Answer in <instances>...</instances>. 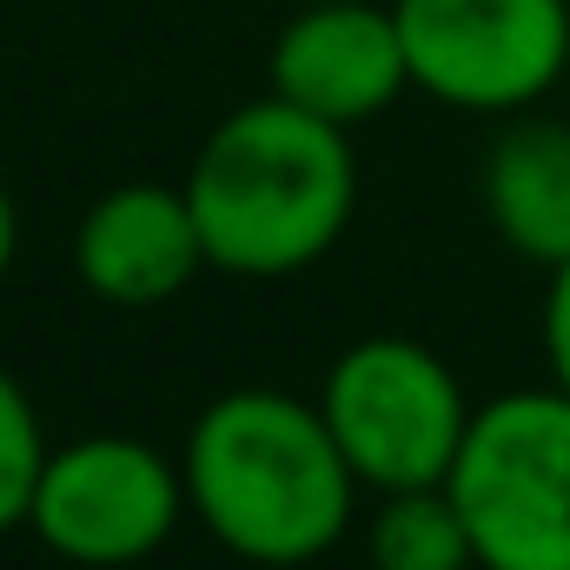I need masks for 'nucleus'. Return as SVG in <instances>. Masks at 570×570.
I'll use <instances>...</instances> for the list:
<instances>
[{"label":"nucleus","instance_id":"12","mask_svg":"<svg viewBox=\"0 0 570 570\" xmlns=\"http://www.w3.org/2000/svg\"><path fill=\"white\" fill-rule=\"evenodd\" d=\"M544 358H551V385L570 392V259L551 273L544 292Z\"/></svg>","mask_w":570,"mask_h":570},{"label":"nucleus","instance_id":"4","mask_svg":"<svg viewBox=\"0 0 570 570\" xmlns=\"http://www.w3.org/2000/svg\"><path fill=\"white\" fill-rule=\"evenodd\" d=\"M318 412L345 464L358 471V484L379 498L444 484L471 431V399L458 372L425 338H399V332H372L345 345L318 385Z\"/></svg>","mask_w":570,"mask_h":570},{"label":"nucleus","instance_id":"8","mask_svg":"<svg viewBox=\"0 0 570 570\" xmlns=\"http://www.w3.org/2000/svg\"><path fill=\"white\" fill-rule=\"evenodd\" d=\"M206 239L193 219L186 186H159V179H127L114 193H100L73 233V273L100 305L120 312H146L179 298L199 279Z\"/></svg>","mask_w":570,"mask_h":570},{"label":"nucleus","instance_id":"3","mask_svg":"<svg viewBox=\"0 0 570 570\" xmlns=\"http://www.w3.org/2000/svg\"><path fill=\"white\" fill-rule=\"evenodd\" d=\"M478 570H570V392H504L471 412L444 478Z\"/></svg>","mask_w":570,"mask_h":570},{"label":"nucleus","instance_id":"1","mask_svg":"<svg viewBox=\"0 0 570 570\" xmlns=\"http://www.w3.org/2000/svg\"><path fill=\"white\" fill-rule=\"evenodd\" d=\"M186 504L219 551L259 570L318 564L358 504V471L345 464L318 399H285L273 385L219 392L179 444Z\"/></svg>","mask_w":570,"mask_h":570},{"label":"nucleus","instance_id":"7","mask_svg":"<svg viewBox=\"0 0 570 570\" xmlns=\"http://www.w3.org/2000/svg\"><path fill=\"white\" fill-rule=\"evenodd\" d=\"M266 80L279 100L345 134L379 120L399 94H412L399 13L379 0H298L266 53Z\"/></svg>","mask_w":570,"mask_h":570},{"label":"nucleus","instance_id":"9","mask_svg":"<svg viewBox=\"0 0 570 570\" xmlns=\"http://www.w3.org/2000/svg\"><path fill=\"white\" fill-rule=\"evenodd\" d=\"M478 193H484L491 233L518 259L558 273L570 259V120L518 114L484 146Z\"/></svg>","mask_w":570,"mask_h":570},{"label":"nucleus","instance_id":"10","mask_svg":"<svg viewBox=\"0 0 570 570\" xmlns=\"http://www.w3.org/2000/svg\"><path fill=\"white\" fill-rule=\"evenodd\" d=\"M365 564L372 570H478L471 531L444 484L425 491H385L365 524Z\"/></svg>","mask_w":570,"mask_h":570},{"label":"nucleus","instance_id":"11","mask_svg":"<svg viewBox=\"0 0 570 570\" xmlns=\"http://www.w3.org/2000/svg\"><path fill=\"white\" fill-rule=\"evenodd\" d=\"M47 451L53 444L40 431V412L27 399V385L0 365V538L33 518V491H40Z\"/></svg>","mask_w":570,"mask_h":570},{"label":"nucleus","instance_id":"5","mask_svg":"<svg viewBox=\"0 0 570 570\" xmlns=\"http://www.w3.org/2000/svg\"><path fill=\"white\" fill-rule=\"evenodd\" d=\"M412 87L458 114H531L570 67V0H392Z\"/></svg>","mask_w":570,"mask_h":570},{"label":"nucleus","instance_id":"13","mask_svg":"<svg viewBox=\"0 0 570 570\" xmlns=\"http://www.w3.org/2000/svg\"><path fill=\"white\" fill-rule=\"evenodd\" d=\"M13 253H20V213H13V193H7V179H0V279H7Z\"/></svg>","mask_w":570,"mask_h":570},{"label":"nucleus","instance_id":"2","mask_svg":"<svg viewBox=\"0 0 570 570\" xmlns=\"http://www.w3.org/2000/svg\"><path fill=\"white\" fill-rule=\"evenodd\" d=\"M179 186L219 273L292 279L345 239L358 206V159L345 127L266 94L206 134Z\"/></svg>","mask_w":570,"mask_h":570},{"label":"nucleus","instance_id":"6","mask_svg":"<svg viewBox=\"0 0 570 570\" xmlns=\"http://www.w3.org/2000/svg\"><path fill=\"white\" fill-rule=\"evenodd\" d=\"M179 511H193L186 471L159 444L127 438V431H94V438L47 451L27 531L60 564L127 570L166 551V538L179 531Z\"/></svg>","mask_w":570,"mask_h":570}]
</instances>
